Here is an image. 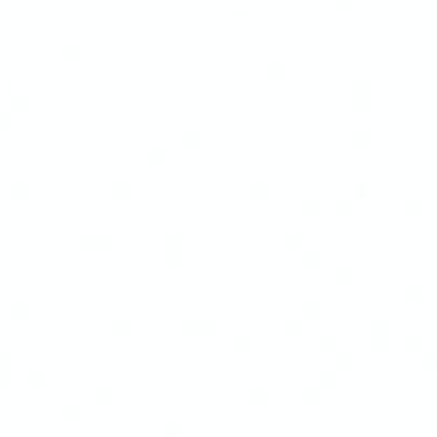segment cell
I'll use <instances>...</instances> for the list:
<instances>
[{
	"mask_svg": "<svg viewBox=\"0 0 437 437\" xmlns=\"http://www.w3.org/2000/svg\"><path fill=\"white\" fill-rule=\"evenodd\" d=\"M302 240H304V236L300 232H290V234H285L283 244L288 246V249H291V251H298L300 246H302Z\"/></svg>",
	"mask_w": 437,
	"mask_h": 437,
	"instance_id": "obj_20",
	"label": "cell"
},
{
	"mask_svg": "<svg viewBox=\"0 0 437 437\" xmlns=\"http://www.w3.org/2000/svg\"><path fill=\"white\" fill-rule=\"evenodd\" d=\"M300 210H302V214H306V217H317V214L322 212V201L317 197H309L300 204Z\"/></svg>",
	"mask_w": 437,
	"mask_h": 437,
	"instance_id": "obj_8",
	"label": "cell"
},
{
	"mask_svg": "<svg viewBox=\"0 0 437 437\" xmlns=\"http://www.w3.org/2000/svg\"><path fill=\"white\" fill-rule=\"evenodd\" d=\"M300 311H302V317L315 319V317L322 315V304L315 302V300H309V302H304L302 306H300Z\"/></svg>",
	"mask_w": 437,
	"mask_h": 437,
	"instance_id": "obj_17",
	"label": "cell"
},
{
	"mask_svg": "<svg viewBox=\"0 0 437 437\" xmlns=\"http://www.w3.org/2000/svg\"><path fill=\"white\" fill-rule=\"evenodd\" d=\"M335 364H337V369H351V367L356 364V356L349 354V351H345V354H339V356L335 358Z\"/></svg>",
	"mask_w": 437,
	"mask_h": 437,
	"instance_id": "obj_21",
	"label": "cell"
},
{
	"mask_svg": "<svg viewBox=\"0 0 437 437\" xmlns=\"http://www.w3.org/2000/svg\"><path fill=\"white\" fill-rule=\"evenodd\" d=\"M317 380H319V384H322V386H337L339 377H337L335 371H322V373L317 375Z\"/></svg>",
	"mask_w": 437,
	"mask_h": 437,
	"instance_id": "obj_25",
	"label": "cell"
},
{
	"mask_svg": "<svg viewBox=\"0 0 437 437\" xmlns=\"http://www.w3.org/2000/svg\"><path fill=\"white\" fill-rule=\"evenodd\" d=\"M30 380H32V384H43V382H45V375L41 373V371H35V373L30 375Z\"/></svg>",
	"mask_w": 437,
	"mask_h": 437,
	"instance_id": "obj_29",
	"label": "cell"
},
{
	"mask_svg": "<svg viewBox=\"0 0 437 437\" xmlns=\"http://www.w3.org/2000/svg\"><path fill=\"white\" fill-rule=\"evenodd\" d=\"M62 56L67 58V60H80V48L77 45H67V48L62 49Z\"/></svg>",
	"mask_w": 437,
	"mask_h": 437,
	"instance_id": "obj_26",
	"label": "cell"
},
{
	"mask_svg": "<svg viewBox=\"0 0 437 437\" xmlns=\"http://www.w3.org/2000/svg\"><path fill=\"white\" fill-rule=\"evenodd\" d=\"M300 262H302V266H306V268H317V266L322 264V253L317 249H306L302 253V257H300Z\"/></svg>",
	"mask_w": 437,
	"mask_h": 437,
	"instance_id": "obj_9",
	"label": "cell"
},
{
	"mask_svg": "<svg viewBox=\"0 0 437 437\" xmlns=\"http://www.w3.org/2000/svg\"><path fill=\"white\" fill-rule=\"evenodd\" d=\"M114 399H116V390H114V388L103 386V388L97 390V401H101V403H112Z\"/></svg>",
	"mask_w": 437,
	"mask_h": 437,
	"instance_id": "obj_24",
	"label": "cell"
},
{
	"mask_svg": "<svg viewBox=\"0 0 437 437\" xmlns=\"http://www.w3.org/2000/svg\"><path fill=\"white\" fill-rule=\"evenodd\" d=\"M268 77H272V80H283V77H288V64L281 62V60H275L268 64Z\"/></svg>",
	"mask_w": 437,
	"mask_h": 437,
	"instance_id": "obj_12",
	"label": "cell"
},
{
	"mask_svg": "<svg viewBox=\"0 0 437 437\" xmlns=\"http://www.w3.org/2000/svg\"><path fill=\"white\" fill-rule=\"evenodd\" d=\"M112 193H114V197H131V193H133V185L129 180H118L116 185L112 187Z\"/></svg>",
	"mask_w": 437,
	"mask_h": 437,
	"instance_id": "obj_18",
	"label": "cell"
},
{
	"mask_svg": "<svg viewBox=\"0 0 437 437\" xmlns=\"http://www.w3.org/2000/svg\"><path fill=\"white\" fill-rule=\"evenodd\" d=\"M15 193H17V195H26V185H17V187H15Z\"/></svg>",
	"mask_w": 437,
	"mask_h": 437,
	"instance_id": "obj_33",
	"label": "cell"
},
{
	"mask_svg": "<svg viewBox=\"0 0 437 437\" xmlns=\"http://www.w3.org/2000/svg\"><path fill=\"white\" fill-rule=\"evenodd\" d=\"M112 330H114L118 337H129V335H131V332H133V322H131V319H127V317L114 319Z\"/></svg>",
	"mask_w": 437,
	"mask_h": 437,
	"instance_id": "obj_10",
	"label": "cell"
},
{
	"mask_svg": "<svg viewBox=\"0 0 437 437\" xmlns=\"http://www.w3.org/2000/svg\"><path fill=\"white\" fill-rule=\"evenodd\" d=\"M337 345H339V339L335 335H326L317 341V347L319 351H324V354H332V351H337Z\"/></svg>",
	"mask_w": 437,
	"mask_h": 437,
	"instance_id": "obj_15",
	"label": "cell"
},
{
	"mask_svg": "<svg viewBox=\"0 0 437 437\" xmlns=\"http://www.w3.org/2000/svg\"><path fill=\"white\" fill-rule=\"evenodd\" d=\"M302 401H306V403H317V401H319V390H317V388H304V390H302Z\"/></svg>",
	"mask_w": 437,
	"mask_h": 437,
	"instance_id": "obj_27",
	"label": "cell"
},
{
	"mask_svg": "<svg viewBox=\"0 0 437 437\" xmlns=\"http://www.w3.org/2000/svg\"><path fill=\"white\" fill-rule=\"evenodd\" d=\"M167 433H169V435H178V433H180V425H176V422H174V425H169V427H167Z\"/></svg>",
	"mask_w": 437,
	"mask_h": 437,
	"instance_id": "obj_30",
	"label": "cell"
},
{
	"mask_svg": "<svg viewBox=\"0 0 437 437\" xmlns=\"http://www.w3.org/2000/svg\"><path fill=\"white\" fill-rule=\"evenodd\" d=\"M407 347H409V349H418V339H412V341H407Z\"/></svg>",
	"mask_w": 437,
	"mask_h": 437,
	"instance_id": "obj_32",
	"label": "cell"
},
{
	"mask_svg": "<svg viewBox=\"0 0 437 437\" xmlns=\"http://www.w3.org/2000/svg\"><path fill=\"white\" fill-rule=\"evenodd\" d=\"M182 332L187 335H193V337H212L219 332V322L217 319H199V317H187L182 319L180 324Z\"/></svg>",
	"mask_w": 437,
	"mask_h": 437,
	"instance_id": "obj_3",
	"label": "cell"
},
{
	"mask_svg": "<svg viewBox=\"0 0 437 437\" xmlns=\"http://www.w3.org/2000/svg\"><path fill=\"white\" fill-rule=\"evenodd\" d=\"M405 208H407V210H412V212H416V210H418V204H407Z\"/></svg>",
	"mask_w": 437,
	"mask_h": 437,
	"instance_id": "obj_35",
	"label": "cell"
},
{
	"mask_svg": "<svg viewBox=\"0 0 437 437\" xmlns=\"http://www.w3.org/2000/svg\"><path fill=\"white\" fill-rule=\"evenodd\" d=\"M335 279H337V283H341V285H349L356 281V270L351 268V266H341V268H337Z\"/></svg>",
	"mask_w": 437,
	"mask_h": 437,
	"instance_id": "obj_7",
	"label": "cell"
},
{
	"mask_svg": "<svg viewBox=\"0 0 437 437\" xmlns=\"http://www.w3.org/2000/svg\"><path fill=\"white\" fill-rule=\"evenodd\" d=\"M283 330L288 332V335H302L304 332V322H300V319H288V322L283 324Z\"/></svg>",
	"mask_w": 437,
	"mask_h": 437,
	"instance_id": "obj_22",
	"label": "cell"
},
{
	"mask_svg": "<svg viewBox=\"0 0 437 437\" xmlns=\"http://www.w3.org/2000/svg\"><path fill=\"white\" fill-rule=\"evenodd\" d=\"M185 264V246H182V234L169 232L165 234V266L180 268Z\"/></svg>",
	"mask_w": 437,
	"mask_h": 437,
	"instance_id": "obj_2",
	"label": "cell"
},
{
	"mask_svg": "<svg viewBox=\"0 0 437 437\" xmlns=\"http://www.w3.org/2000/svg\"><path fill=\"white\" fill-rule=\"evenodd\" d=\"M268 399H270V390H268V388L259 386V388H253V390H251V401H253V403H266Z\"/></svg>",
	"mask_w": 437,
	"mask_h": 437,
	"instance_id": "obj_23",
	"label": "cell"
},
{
	"mask_svg": "<svg viewBox=\"0 0 437 437\" xmlns=\"http://www.w3.org/2000/svg\"><path fill=\"white\" fill-rule=\"evenodd\" d=\"M15 313H17V315H26V313H28V306H26V304H17Z\"/></svg>",
	"mask_w": 437,
	"mask_h": 437,
	"instance_id": "obj_31",
	"label": "cell"
},
{
	"mask_svg": "<svg viewBox=\"0 0 437 437\" xmlns=\"http://www.w3.org/2000/svg\"><path fill=\"white\" fill-rule=\"evenodd\" d=\"M232 347H234V351H240V354H246V351H251V349H253V339H251L249 335L234 337Z\"/></svg>",
	"mask_w": 437,
	"mask_h": 437,
	"instance_id": "obj_11",
	"label": "cell"
},
{
	"mask_svg": "<svg viewBox=\"0 0 437 437\" xmlns=\"http://www.w3.org/2000/svg\"><path fill=\"white\" fill-rule=\"evenodd\" d=\"M148 161L152 163V165H163V163L167 161V150L161 148V146H154L148 150Z\"/></svg>",
	"mask_w": 437,
	"mask_h": 437,
	"instance_id": "obj_19",
	"label": "cell"
},
{
	"mask_svg": "<svg viewBox=\"0 0 437 437\" xmlns=\"http://www.w3.org/2000/svg\"><path fill=\"white\" fill-rule=\"evenodd\" d=\"M77 244L86 251H109L116 246V236L109 232H84L77 238Z\"/></svg>",
	"mask_w": 437,
	"mask_h": 437,
	"instance_id": "obj_1",
	"label": "cell"
},
{
	"mask_svg": "<svg viewBox=\"0 0 437 437\" xmlns=\"http://www.w3.org/2000/svg\"><path fill=\"white\" fill-rule=\"evenodd\" d=\"M180 142L189 148H195V146L201 144V133L197 131V129H189V131H185L180 135Z\"/></svg>",
	"mask_w": 437,
	"mask_h": 437,
	"instance_id": "obj_14",
	"label": "cell"
},
{
	"mask_svg": "<svg viewBox=\"0 0 437 437\" xmlns=\"http://www.w3.org/2000/svg\"><path fill=\"white\" fill-rule=\"evenodd\" d=\"M356 112H369L371 109V80L369 77H356L354 80V99H351Z\"/></svg>",
	"mask_w": 437,
	"mask_h": 437,
	"instance_id": "obj_4",
	"label": "cell"
},
{
	"mask_svg": "<svg viewBox=\"0 0 437 437\" xmlns=\"http://www.w3.org/2000/svg\"><path fill=\"white\" fill-rule=\"evenodd\" d=\"M351 142L360 148H367V146H371V142H373V135H371V131H367V129H358V131H354V135H351Z\"/></svg>",
	"mask_w": 437,
	"mask_h": 437,
	"instance_id": "obj_16",
	"label": "cell"
},
{
	"mask_svg": "<svg viewBox=\"0 0 437 437\" xmlns=\"http://www.w3.org/2000/svg\"><path fill=\"white\" fill-rule=\"evenodd\" d=\"M335 210H337V214L349 217V214H354V210H356V201H354V199H347V197L337 199V201H335Z\"/></svg>",
	"mask_w": 437,
	"mask_h": 437,
	"instance_id": "obj_13",
	"label": "cell"
},
{
	"mask_svg": "<svg viewBox=\"0 0 437 437\" xmlns=\"http://www.w3.org/2000/svg\"><path fill=\"white\" fill-rule=\"evenodd\" d=\"M249 193H251V197H255V199H266L270 195V185H268V182H264V180L251 182V185H249Z\"/></svg>",
	"mask_w": 437,
	"mask_h": 437,
	"instance_id": "obj_6",
	"label": "cell"
},
{
	"mask_svg": "<svg viewBox=\"0 0 437 437\" xmlns=\"http://www.w3.org/2000/svg\"><path fill=\"white\" fill-rule=\"evenodd\" d=\"M15 105H17L19 109H24V107H26V101H24V99H19V101L15 103Z\"/></svg>",
	"mask_w": 437,
	"mask_h": 437,
	"instance_id": "obj_36",
	"label": "cell"
},
{
	"mask_svg": "<svg viewBox=\"0 0 437 437\" xmlns=\"http://www.w3.org/2000/svg\"><path fill=\"white\" fill-rule=\"evenodd\" d=\"M407 296H409V298H418V290H416V288L407 290Z\"/></svg>",
	"mask_w": 437,
	"mask_h": 437,
	"instance_id": "obj_34",
	"label": "cell"
},
{
	"mask_svg": "<svg viewBox=\"0 0 437 437\" xmlns=\"http://www.w3.org/2000/svg\"><path fill=\"white\" fill-rule=\"evenodd\" d=\"M62 414L67 416V418H77V416H80V409H77L75 405H71L67 409H62Z\"/></svg>",
	"mask_w": 437,
	"mask_h": 437,
	"instance_id": "obj_28",
	"label": "cell"
},
{
	"mask_svg": "<svg viewBox=\"0 0 437 437\" xmlns=\"http://www.w3.org/2000/svg\"><path fill=\"white\" fill-rule=\"evenodd\" d=\"M388 347V324L386 319H373L371 322V349L386 351Z\"/></svg>",
	"mask_w": 437,
	"mask_h": 437,
	"instance_id": "obj_5",
	"label": "cell"
}]
</instances>
